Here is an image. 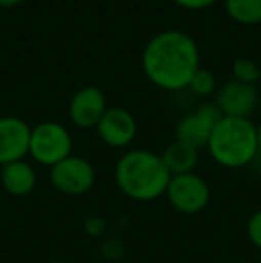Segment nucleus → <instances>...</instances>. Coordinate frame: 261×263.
<instances>
[{
    "label": "nucleus",
    "mask_w": 261,
    "mask_h": 263,
    "mask_svg": "<svg viewBox=\"0 0 261 263\" xmlns=\"http://www.w3.org/2000/svg\"><path fill=\"white\" fill-rule=\"evenodd\" d=\"M72 135L59 122H42L31 129L29 156L38 165L52 168L72 154Z\"/></svg>",
    "instance_id": "20e7f679"
},
{
    "label": "nucleus",
    "mask_w": 261,
    "mask_h": 263,
    "mask_svg": "<svg viewBox=\"0 0 261 263\" xmlns=\"http://www.w3.org/2000/svg\"><path fill=\"white\" fill-rule=\"evenodd\" d=\"M177 6L185 7L190 11H198V9H206V7H211L216 0H174Z\"/></svg>",
    "instance_id": "a211bd4d"
},
{
    "label": "nucleus",
    "mask_w": 261,
    "mask_h": 263,
    "mask_svg": "<svg viewBox=\"0 0 261 263\" xmlns=\"http://www.w3.org/2000/svg\"><path fill=\"white\" fill-rule=\"evenodd\" d=\"M168 204L183 215H197L208 208L211 201V188L208 181L197 172L172 176L165 192Z\"/></svg>",
    "instance_id": "39448f33"
},
{
    "label": "nucleus",
    "mask_w": 261,
    "mask_h": 263,
    "mask_svg": "<svg viewBox=\"0 0 261 263\" xmlns=\"http://www.w3.org/2000/svg\"><path fill=\"white\" fill-rule=\"evenodd\" d=\"M209 156L224 168H244L259 156L258 127L251 118L222 117L206 145Z\"/></svg>",
    "instance_id": "7ed1b4c3"
},
{
    "label": "nucleus",
    "mask_w": 261,
    "mask_h": 263,
    "mask_svg": "<svg viewBox=\"0 0 261 263\" xmlns=\"http://www.w3.org/2000/svg\"><path fill=\"white\" fill-rule=\"evenodd\" d=\"M233 73H234V79L247 84H256L261 79V68L258 66V63L245 58H240L234 61Z\"/></svg>",
    "instance_id": "dca6fc26"
},
{
    "label": "nucleus",
    "mask_w": 261,
    "mask_h": 263,
    "mask_svg": "<svg viewBox=\"0 0 261 263\" xmlns=\"http://www.w3.org/2000/svg\"><path fill=\"white\" fill-rule=\"evenodd\" d=\"M49 263H68V261H61V260H52V261H49Z\"/></svg>",
    "instance_id": "412c9836"
},
{
    "label": "nucleus",
    "mask_w": 261,
    "mask_h": 263,
    "mask_svg": "<svg viewBox=\"0 0 261 263\" xmlns=\"http://www.w3.org/2000/svg\"><path fill=\"white\" fill-rule=\"evenodd\" d=\"M161 159H163L170 176L195 172V166L198 161V149L190 145V143L174 140V142L165 147V151L161 153Z\"/></svg>",
    "instance_id": "ddd939ff"
},
{
    "label": "nucleus",
    "mask_w": 261,
    "mask_h": 263,
    "mask_svg": "<svg viewBox=\"0 0 261 263\" xmlns=\"http://www.w3.org/2000/svg\"><path fill=\"white\" fill-rule=\"evenodd\" d=\"M224 115L220 113L216 102H204L197 107L195 111L185 115L175 125V140L190 143V145L206 147L209 142L213 129L220 122Z\"/></svg>",
    "instance_id": "0eeeda50"
},
{
    "label": "nucleus",
    "mask_w": 261,
    "mask_h": 263,
    "mask_svg": "<svg viewBox=\"0 0 261 263\" xmlns=\"http://www.w3.org/2000/svg\"><path fill=\"white\" fill-rule=\"evenodd\" d=\"M22 2H24V0H0V7H14Z\"/></svg>",
    "instance_id": "6ab92c4d"
},
{
    "label": "nucleus",
    "mask_w": 261,
    "mask_h": 263,
    "mask_svg": "<svg viewBox=\"0 0 261 263\" xmlns=\"http://www.w3.org/2000/svg\"><path fill=\"white\" fill-rule=\"evenodd\" d=\"M104 91L97 86L81 88L68 104V118L79 129H95L106 113Z\"/></svg>",
    "instance_id": "9b49d317"
},
{
    "label": "nucleus",
    "mask_w": 261,
    "mask_h": 263,
    "mask_svg": "<svg viewBox=\"0 0 261 263\" xmlns=\"http://www.w3.org/2000/svg\"><path fill=\"white\" fill-rule=\"evenodd\" d=\"M245 233H247L249 242L258 251H261V208L256 210L254 213L249 217L247 226H245Z\"/></svg>",
    "instance_id": "f3484780"
},
{
    "label": "nucleus",
    "mask_w": 261,
    "mask_h": 263,
    "mask_svg": "<svg viewBox=\"0 0 261 263\" xmlns=\"http://www.w3.org/2000/svg\"><path fill=\"white\" fill-rule=\"evenodd\" d=\"M36 184H38V174L27 159L0 166V186L7 195L27 197L36 190Z\"/></svg>",
    "instance_id": "f8f14e48"
},
{
    "label": "nucleus",
    "mask_w": 261,
    "mask_h": 263,
    "mask_svg": "<svg viewBox=\"0 0 261 263\" xmlns=\"http://www.w3.org/2000/svg\"><path fill=\"white\" fill-rule=\"evenodd\" d=\"M142 68L147 79L161 90H186L200 68L195 40L183 31H163L152 36L143 49Z\"/></svg>",
    "instance_id": "f257e3e1"
},
{
    "label": "nucleus",
    "mask_w": 261,
    "mask_h": 263,
    "mask_svg": "<svg viewBox=\"0 0 261 263\" xmlns=\"http://www.w3.org/2000/svg\"><path fill=\"white\" fill-rule=\"evenodd\" d=\"M227 16L242 25H254L261 22V0H224Z\"/></svg>",
    "instance_id": "4468645a"
},
{
    "label": "nucleus",
    "mask_w": 261,
    "mask_h": 263,
    "mask_svg": "<svg viewBox=\"0 0 261 263\" xmlns=\"http://www.w3.org/2000/svg\"><path fill=\"white\" fill-rule=\"evenodd\" d=\"M170 172L161 154L149 149H131L115 165V183L126 197L136 202H150L165 197Z\"/></svg>",
    "instance_id": "f03ea898"
},
{
    "label": "nucleus",
    "mask_w": 261,
    "mask_h": 263,
    "mask_svg": "<svg viewBox=\"0 0 261 263\" xmlns=\"http://www.w3.org/2000/svg\"><path fill=\"white\" fill-rule=\"evenodd\" d=\"M95 129H97L98 138L108 147L124 149L134 142L138 124L131 111L124 109V107H108Z\"/></svg>",
    "instance_id": "1a4fd4ad"
},
{
    "label": "nucleus",
    "mask_w": 261,
    "mask_h": 263,
    "mask_svg": "<svg viewBox=\"0 0 261 263\" xmlns=\"http://www.w3.org/2000/svg\"><path fill=\"white\" fill-rule=\"evenodd\" d=\"M54 190L68 197H81L91 192L97 181L95 166L83 156L70 154L63 161L54 165L49 174Z\"/></svg>",
    "instance_id": "423d86ee"
},
{
    "label": "nucleus",
    "mask_w": 261,
    "mask_h": 263,
    "mask_svg": "<svg viewBox=\"0 0 261 263\" xmlns=\"http://www.w3.org/2000/svg\"><path fill=\"white\" fill-rule=\"evenodd\" d=\"M238 263H252V261H238Z\"/></svg>",
    "instance_id": "4be33fe9"
},
{
    "label": "nucleus",
    "mask_w": 261,
    "mask_h": 263,
    "mask_svg": "<svg viewBox=\"0 0 261 263\" xmlns=\"http://www.w3.org/2000/svg\"><path fill=\"white\" fill-rule=\"evenodd\" d=\"M31 129L20 117H0V166L29 156Z\"/></svg>",
    "instance_id": "9d476101"
},
{
    "label": "nucleus",
    "mask_w": 261,
    "mask_h": 263,
    "mask_svg": "<svg viewBox=\"0 0 261 263\" xmlns=\"http://www.w3.org/2000/svg\"><path fill=\"white\" fill-rule=\"evenodd\" d=\"M259 101L256 84H247L236 79H229L220 86L216 93V106L224 117L249 118L254 113Z\"/></svg>",
    "instance_id": "6e6552de"
},
{
    "label": "nucleus",
    "mask_w": 261,
    "mask_h": 263,
    "mask_svg": "<svg viewBox=\"0 0 261 263\" xmlns=\"http://www.w3.org/2000/svg\"><path fill=\"white\" fill-rule=\"evenodd\" d=\"M188 90L197 97H209L216 91V76L208 68H198L190 81Z\"/></svg>",
    "instance_id": "2eb2a0df"
},
{
    "label": "nucleus",
    "mask_w": 261,
    "mask_h": 263,
    "mask_svg": "<svg viewBox=\"0 0 261 263\" xmlns=\"http://www.w3.org/2000/svg\"><path fill=\"white\" fill-rule=\"evenodd\" d=\"M258 127V149H259V156H261V124L256 125Z\"/></svg>",
    "instance_id": "aec40b11"
}]
</instances>
